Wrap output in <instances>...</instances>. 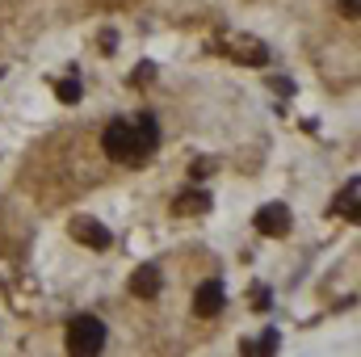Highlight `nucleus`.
I'll return each mask as SVG.
<instances>
[{"instance_id":"1","label":"nucleus","mask_w":361,"mask_h":357,"mask_svg":"<svg viewBox=\"0 0 361 357\" xmlns=\"http://www.w3.org/2000/svg\"><path fill=\"white\" fill-rule=\"evenodd\" d=\"M68 349L76 357H92L105 349V324L97 315H76L68 324Z\"/></svg>"},{"instance_id":"2","label":"nucleus","mask_w":361,"mask_h":357,"mask_svg":"<svg viewBox=\"0 0 361 357\" xmlns=\"http://www.w3.org/2000/svg\"><path fill=\"white\" fill-rule=\"evenodd\" d=\"M101 147L109 160H122V164H139V147H135V126L130 118H114L101 135Z\"/></svg>"},{"instance_id":"3","label":"nucleus","mask_w":361,"mask_h":357,"mask_svg":"<svg viewBox=\"0 0 361 357\" xmlns=\"http://www.w3.org/2000/svg\"><path fill=\"white\" fill-rule=\"evenodd\" d=\"M72 236H76L80 244L97 248V253H101V248H109V240H114V236H109V227H105V223H97V219H89V214H76V219H72Z\"/></svg>"},{"instance_id":"4","label":"nucleus","mask_w":361,"mask_h":357,"mask_svg":"<svg viewBox=\"0 0 361 357\" xmlns=\"http://www.w3.org/2000/svg\"><path fill=\"white\" fill-rule=\"evenodd\" d=\"M257 231H261V236H286V231H290V210H286L281 202L261 206V210H257Z\"/></svg>"},{"instance_id":"5","label":"nucleus","mask_w":361,"mask_h":357,"mask_svg":"<svg viewBox=\"0 0 361 357\" xmlns=\"http://www.w3.org/2000/svg\"><path fill=\"white\" fill-rule=\"evenodd\" d=\"M130 126H135V147H139V160H147V156L160 147V126H156V118H152V114L130 118Z\"/></svg>"},{"instance_id":"6","label":"nucleus","mask_w":361,"mask_h":357,"mask_svg":"<svg viewBox=\"0 0 361 357\" xmlns=\"http://www.w3.org/2000/svg\"><path fill=\"white\" fill-rule=\"evenodd\" d=\"M223 303H227L223 282H202V286H197V294H193V311H197V315H219V311H223Z\"/></svg>"},{"instance_id":"7","label":"nucleus","mask_w":361,"mask_h":357,"mask_svg":"<svg viewBox=\"0 0 361 357\" xmlns=\"http://www.w3.org/2000/svg\"><path fill=\"white\" fill-rule=\"evenodd\" d=\"M160 286H164V282H160V269L156 265H143L135 277H130V294H139V298H156Z\"/></svg>"},{"instance_id":"8","label":"nucleus","mask_w":361,"mask_h":357,"mask_svg":"<svg viewBox=\"0 0 361 357\" xmlns=\"http://www.w3.org/2000/svg\"><path fill=\"white\" fill-rule=\"evenodd\" d=\"M173 210L177 214H206L210 210V193L206 189H185L177 202H173Z\"/></svg>"},{"instance_id":"9","label":"nucleus","mask_w":361,"mask_h":357,"mask_svg":"<svg viewBox=\"0 0 361 357\" xmlns=\"http://www.w3.org/2000/svg\"><path fill=\"white\" fill-rule=\"evenodd\" d=\"M231 55H235V59H248V63H257V68H261V63L269 59V51H265V47L257 42V38H248V34L231 42Z\"/></svg>"},{"instance_id":"10","label":"nucleus","mask_w":361,"mask_h":357,"mask_svg":"<svg viewBox=\"0 0 361 357\" xmlns=\"http://www.w3.org/2000/svg\"><path fill=\"white\" fill-rule=\"evenodd\" d=\"M357 198H361V181H349L336 198V214H345L349 223H357Z\"/></svg>"},{"instance_id":"11","label":"nucleus","mask_w":361,"mask_h":357,"mask_svg":"<svg viewBox=\"0 0 361 357\" xmlns=\"http://www.w3.org/2000/svg\"><path fill=\"white\" fill-rule=\"evenodd\" d=\"M55 97H59L63 105H76V101H80V80H59V85H55Z\"/></svg>"},{"instance_id":"12","label":"nucleus","mask_w":361,"mask_h":357,"mask_svg":"<svg viewBox=\"0 0 361 357\" xmlns=\"http://www.w3.org/2000/svg\"><path fill=\"white\" fill-rule=\"evenodd\" d=\"M277 349V332H265L257 345H240V353H273Z\"/></svg>"},{"instance_id":"13","label":"nucleus","mask_w":361,"mask_h":357,"mask_svg":"<svg viewBox=\"0 0 361 357\" xmlns=\"http://www.w3.org/2000/svg\"><path fill=\"white\" fill-rule=\"evenodd\" d=\"M189 173H193V181L210 177V173H214V160H193V169H189Z\"/></svg>"},{"instance_id":"14","label":"nucleus","mask_w":361,"mask_h":357,"mask_svg":"<svg viewBox=\"0 0 361 357\" xmlns=\"http://www.w3.org/2000/svg\"><path fill=\"white\" fill-rule=\"evenodd\" d=\"M341 13H345V17H357L361 4H357V0H341Z\"/></svg>"},{"instance_id":"15","label":"nucleus","mask_w":361,"mask_h":357,"mask_svg":"<svg viewBox=\"0 0 361 357\" xmlns=\"http://www.w3.org/2000/svg\"><path fill=\"white\" fill-rule=\"evenodd\" d=\"M257 307H261V311L269 307V290H265V286H257Z\"/></svg>"}]
</instances>
